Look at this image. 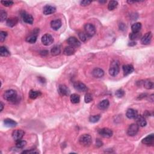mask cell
I'll return each instance as SVG.
<instances>
[{
  "mask_svg": "<svg viewBox=\"0 0 154 154\" xmlns=\"http://www.w3.org/2000/svg\"><path fill=\"white\" fill-rule=\"evenodd\" d=\"M27 145V142L25 140H19L16 141V146L19 149H22L23 147H24Z\"/></svg>",
  "mask_w": 154,
  "mask_h": 154,
  "instance_id": "836d02e7",
  "label": "cell"
},
{
  "mask_svg": "<svg viewBox=\"0 0 154 154\" xmlns=\"http://www.w3.org/2000/svg\"><path fill=\"white\" fill-rule=\"evenodd\" d=\"M123 74L125 76H127L133 72L134 71V67L131 64H125L123 66Z\"/></svg>",
  "mask_w": 154,
  "mask_h": 154,
  "instance_id": "ac0fdd59",
  "label": "cell"
},
{
  "mask_svg": "<svg viewBox=\"0 0 154 154\" xmlns=\"http://www.w3.org/2000/svg\"><path fill=\"white\" fill-rule=\"evenodd\" d=\"M78 36L82 42H86L87 40V36L83 31H80L78 33Z\"/></svg>",
  "mask_w": 154,
  "mask_h": 154,
  "instance_id": "f35d334b",
  "label": "cell"
},
{
  "mask_svg": "<svg viewBox=\"0 0 154 154\" xmlns=\"http://www.w3.org/2000/svg\"><path fill=\"white\" fill-rule=\"evenodd\" d=\"M90 3H92L91 1H88V0H84L80 2V4L82 6H88Z\"/></svg>",
  "mask_w": 154,
  "mask_h": 154,
  "instance_id": "7bdbcfd3",
  "label": "cell"
},
{
  "mask_svg": "<svg viewBox=\"0 0 154 154\" xmlns=\"http://www.w3.org/2000/svg\"><path fill=\"white\" fill-rule=\"evenodd\" d=\"M56 11V8L54 6L50 5H46L43 7V13L45 15H49V14L54 13Z\"/></svg>",
  "mask_w": 154,
  "mask_h": 154,
  "instance_id": "2e32d148",
  "label": "cell"
},
{
  "mask_svg": "<svg viewBox=\"0 0 154 154\" xmlns=\"http://www.w3.org/2000/svg\"><path fill=\"white\" fill-rule=\"evenodd\" d=\"M4 104L3 103V102H1V110H0V111H1L3 110V108H4Z\"/></svg>",
  "mask_w": 154,
  "mask_h": 154,
  "instance_id": "f907efd6",
  "label": "cell"
},
{
  "mask_svg": "<svg viewBox=\"0 0 154 154\" xmlns=\"http://www.w3.org/2000/svg\"><path fill=\"white\" fill-rule=\"evenodd\" d=\"M61 49L58 46H55L51 50V53L53 56H57L60 54Z\"/></svg>",
  "mask_w": 154,
  "mask_h": 154,
  "instance_id": "f546056e",
  "label": "cell"
},
{
  "mask_svg": "<svg viewBox=\"0 0 154 154\" xmlns=\"http://www.w3.org/2000/svg\"><path fill=\"white\" fill-rule=\"evenodd\" d=\"M7 36V33L6 31H1L0 32V41L3 42L6 40V37Z\"/></svg>",
  "mask_w": 154,
  "mask_h": 154,
  "instance_id": "ab89813d",
  "label": "cell"
},
{
  "mask_svg": "<svg viewBox=\"0 0 154 154\" xmlns=\"http://www.w3.org/2000/svg\"><path fill=\"white\" fill-rule=\"evenodd\" d=\"M18 18H16V17H13V18H10L7 19L6 21V24L8 27H13L18 24Z\"/></svg>",
  "mask_w": 154,
  "mask_h": 154,
  "instance_id": "cb8c5ba5",
  "label": "cell"
},
{
  "mask_svg": "<svg viewBox=\"0 0 154 154\" xmlns=\"http://www.w3.org/2000/svg\"><path fill=\"white\" fill-rule=\"evenodd\" d=\"M39 152L37 151L36 149H31V150H27L23 151L22 153H38Z\"/></svg>",
  "mask_w": 154,
  "mask_h": 154,
  "instance_id": "b9f144b4",
  "label": "cell"
},
{
  "mask_svg": "<svg viewBox=\"0 0 154 154\" xmlns=\"http://www.w3.org/2000/svg\"><path fill=\"white\" fill-rule=\"evenodd\" d=\"M41 95V93L39 91L31 90L29 92V97L31 99V100H35V99H36Z\"/></svg>",
  "mask_w": 154,
  "mask_h": 154,
  "instance_id": "484cf974",
  "label": "cell"
},
{
  "mask_svg": "<svg viewBox=\"0 0 154 154\" xmlns=\"http://www.w3.org/2000/svg\"><path fill=\"white\" fill-rule=\"evenodd\" d=\"M154 142V135L153 134H151L149 136H147L146 137L144 138L142 140V142L143 144L146 145L147 146H151L153 144Z\"/></svg>",
  "mask_w": 154,
  "mask_h": 154,
  "instance_id": "9a60e30c",
  "label": "cell"
},
{
  "mask_svg": "<svg viewBox=\"0 0 154 154\" xmlns=\"http://www.w3.org/2000/svg\"><path fill=\"white\" fill-rule=\"evenodd\" d=\"M1 3L6 7H10L13 4V2L12 1H1Z\"/></svg>",
  "mask_w": 154,
  "mask_h": 154,
  "instance_id": "60d3db41",
  "label": "cell"
},
{
  "mask_svg": "<svg viewBox=\"0 0 154 154\" xmlns=\"http://www.w3.org/2000/svg\"><path fill=\"white\" fill-rule=\"evenodd\" d=\"M41 41L42 43L45 46H49L54 42V39L49 34H45L42 37Z\"/></svg>",
  "mask_w": 154,
  "mask_h": 154,
  "instance_id": "52a82bcc",
  "label": "cell"
},
{
  "mask_svg": "<svg viewBox=\"0 0 154 154\" xmlns=\"http://www.w3.org/2000/svg\"><path fill=\"white\" fill-rule=\"evenodd\" d=\"M93 100V96L91 93H87L86 94L85 97H84V101H85L86 103H90Z\"/></svg>",
  "mask_w": 154,
  "mask_h": 154,
  "instance_id": "8d00e7d4",
  "label": "cell"
},
{
  "mask_svg": "<svg viewBox=\"0 0 154 154\" xmlns=\"http://www.w3.org/2000/svg\"><path fill=\"white\" fill-rule=\"evenodd\" d=\"M137 124L141 127H144L146 126L147 125V122L146 121V119L144 116L142 115H137V116L136 118Z\"/></svg>",
  "mask_w": 154,
  "mask_h": 154,
  "instance_id": "e0dca14e",
  "label": "cell"
},
{
  "mask_svg": "<svg viewBox=\"0 0 154 154\" xmlns=\"http://www.w3.org/2000/svg\"><path fill=\"white\" fill-rule=\"evenodd\" d=\"M22 18L24 22L28 24H33L34 22L33 17L27 13L24 12L22 14Z\"/></svg>",
  "mask_w": 154,
  "mask_h": 154,
  "instance_id": "5bb4252c",
  "label": "cell"
},
{
  "mask_svg": "<svg viewBox=\"0 0 154 154\" xmlns=\"http://www.w3.org/2000/svg\"><path fill=\"white\" fill-rule=\"evenodd\" d=\"M3 97L4 100L9 102H14L18 100V95L16 90L10 89L7 90L4 93Z\"/></svg>",
  "mask_w": 154,
  "mask_h": 154,
  "instance_id": "6da1fadb",
  "label": "cell"
},
{
  "mask_svg": "<svg viewBox=\"0 0 154 154\" xmlns=\"http://www.w3.org/2000/svg\"><path fill=\"white\" fill-rule=\"evenodd\" d=\"M139 130V126L137 123H132L127 130V134L129 136H134L137 134Z\"/></svg>",
  "mask_w": 154,
  "mask_h": 154,
  "instance_id": "5b68a950",
  "label": "cell"
},
{
  "mask_svg": "<svg viewBox=\"0 0 154 154\" xmlns=\"http://www.w3.org/2000/svg\"><path fill=\"white\" fill-rule=\"evenodd\" d=\"M40 54H41V55H42V56H45L46 55L48 54V51L46 50H43L42 51L40 52Z\"/></svg>",
  "mask_w": 154,
  "mask_h": 154,
  "instance_id": "f6af8a7d",
  "label": "cell"
},
{
  "mask_svg": "<svg viewBox=\"0 0 154 154\" xmlns=\"http://www.w3.org/2000/svg\"><path fill=\"white\" fill-rule=\"evenodd\" d=\"M101 119V116L100 115H94L91 116L89 117V121L92 123H96L98 122L100 119Z\"/></svg>",
  "mask_w": 154,
  "mask_h": 154,
  "instance_id": "e575fe53",
  "label": "cell"
},
{
  "mask_svg": "<svg viewBox=\"0 0 154 154\" xmlns=\"http://www.w3.org/2000/svg\"><path fill=\"white\" fill-rule=\"evenodd\" d=\"M152 38V34L149 31V32L147 33L143 36L141 39V42L143 45H148L151 43Z\"/></svg>",
  "mask_w": 154,
  "mask_h": 154,
  "instance_id": "7c38bea8",
  "label": "cell"
},
{
  "mask_svg": "<svg viewBox=\"0 0 154 154\" xmlns=\"http://www.w3.org/2000/svg\"><path fill=\"white\" fill-rule=\"evenodd\" d=\"M96 144L97 147H101L103 145V143L102 142V141H101L100 140V139H97L96 141Z\"/></svg>",
  "mask_w": 154,
  "mask_h": 154,
  "instance_id": "ee69618b",
  "label": "cell"
},
{
  "mask_svg": "<svg viewBox=\"0 0 154 154\" xmlns=\"http://www.w3.org/2000/svg\"><path fill=\"white\" fill-rule=\"evenodd\" d=\"M98 133L104 138H110L113 134L112 130L108 128H104L98 131Z\"/></svg>",
  "mask_w": 154,
  "mask_h": 154,
  "instance_id": "8992f818",
  "label": "cell"
},
{
  "mask_svg": "<svg viewBox=\"0 0 154 154\" xmlns=\"http://www.w3.org/2000/svg\"><path fill=\"white\" fill-rule=\"evenodd\" d=\"M142 28V24L140 22H137L132 24L131 26V29L132 33H139Z\"/></svg>",
  "mask_w": 154,
  "mask_h": 154,
  "instance_id": "4316f807",
  "label": "cell"
},
{
  "mask_svg": "<svg viewBox=\"0 0 154 154\" xmlns=\"http://www.w3.org/2000/svg\"><path fill=\"white\" fill-rule=\"evenodd\" d=\"M110 102L108 100H104L99 103L98 105V108L101 110H105L108 108Z\"/></svg>",
  "mask_w": 154,
  "mask_h": 154,
  "instance_id": "7402d4cb",
  "label": "cell"
},
{
  "mask_svg": "<svg viewBox=\"0 0 154 154\" xmlns=\"http://www.w3.org/2000/svg\"><path fill=\"white\" fill-rule=\"evenodd\" d=\"M25 134V132L22 130H16L13 131L12 132V137L14 140L18 141L22 139V138L24 137Z\"/></svg>",
  "mask_w": 154,
  "mask_h": 154,
  "instance_id": "8fae6325",
  "label": "cell"
},
{
  "mask_svg": "<svg viewBox=\"0 0 154 154\" xmlns=\"http://www.w3.org/2000/svg\"><path fill=\"white\" fill-rule=\"evenodd\" d=\"M84 30L86 36L88 37H92L95 34V27L92 24H86L84 26Z\"/></svg>",
  "mask_w": 154,
  "mask_h": 154,
  "instance_id": "277c9868",
  "label": "cell"
},
{
  "mask_svg": "<svg viewBox=\"0 0 154 154\" xmlns=\"http://www.w3.org/2000/svg\"><path fill=\"white\" fill-rule=\"evenodd\" d=\"M149 101H151V102H153V95H151V96H149Z\"/></svg>",
  "mask_w": 154,
  "mask_h": 154,
  "instance_id": "681fc988",
  "label": "cell"
},
{
  "mask_svg": "<svg viewBox=\"0 0 154 154\" xmlns=\"http://www.w3.org/2000/svg\"><path fill=\"white\" fill-rule=\"evenodd\" d=\"M118 6V3L116 1H111L109 2L108 5V8L109 10L112 11L114 10L116 8H117Z\"/></svg>",
  "mask_w": 154,
  "mask_h": 154,
  "instance_id": "1f68e13d",
  "label": "cell"
},
{
  "mask_svg": "<svg viewBox=\"0 0 154 154\" xmlns=\"http://www.w3.org/2000/svg\"><path fill=\"white\" fill-rule=\"evenodd\" d=\"M137 115H138L137 111L132 108H130L126 111V117L130 119H136V117L137 116Z\"/></svg>",
  "mask_w": 154,
  "mask_h": 154,
  "instance_id": "d6986e66",
  "label": "cell"
},
{
  "mask_svg": "<svg viewBox=\"0 0 154 154\" xmlns=\"http://www.w3.org/2000/svg\"><path fill=\"white\" fill-rule=\"evenodd\" d=\"M143 86H144V87L146 89H152L153 88V82H152L149 80H146L143 82Z\"/></svg>",
  "mask_w": 154,
  "mask_h": 154,
  "instance_id": "d6a6232c",
  "label": "cell"
},
{
  "mask_svg": "<svg viewBox=\"0 0 154 154\" xmlns=\"http://www.w3.org/2000/svg\"><path fill=\"white\" fill-rule=\"evenodd\" d=\"M7 14L6 11L3 10H0V19H1V22H3L5 21L7 18Z\"/></svg>",
  "mask_w": 154,
  "mask_h": 154,
  "instance_id": "d590c367",
  "label": "cell"
},
{
  "mask_svg": "<svg viewBox=\"0 0 154 154\" xmlns=\"http://www.w3.org/2000/svg\"><path fill=\"white\" fill-rule=\"evenodd\" d=\"M125 91H124L123 89H122V88L117 90L115 93L116 96L117 98H122V97H123L124 95H125Z\"/></svg>",
  "mask_w": 154,
  "mask_h": 154,
  "instance_id": "74e56055",
  "label": "cell"
},
{
  "mask_svg": "<svg viewBox=\"0 0 154 154\" xmlns=\"http://www.w3.org/2000/svg\"><path fill=\"white\" fill-rule=\"evenodd\" d=\"M92 75L94 77L100 78L104 75V71L101 68H95L92 71Z\"/></svg>",
  "mask_w": 154,
  "mask_h": 154,
  "instance_id": "44dd1931",
  "label": "cell"
},
{
  "mask_svg": "<svg viewBox=\"0 0 154 154\" xmlns=\"http://www.w3.org/2000/svg\"><path fill=\"white\" fill-rule=\"evenodd\" d=\"M67 42L69 45L73 48H78L81 45L80 42L75 37H70L67 39Z\"/></svg>",
  "mask_w": 154,
  "mask_h": 154,
  "instance_id": "4fadbf2b",
  "label": "cell"
},
{
  "mask_svg": "<svg viewBox=\"0 0 154 154\" xmlns=\"http://www.w3.org/2000/svg\"><path fill=\"white\" fill-rule=\"evenodd\" d=\"M146 96H147L146 94H142V95H140L138 96V99H140V100H141V99L144 98H145V97H146Z\"/></svg>",
  "mask_w": 154,
  "mask_h": 154,
  "instance_id": "7dc6e473",
  "label": "cell"
},
{
  "mask_svg": "<svg viewBox=\"0 0 154 154\" xmlns=\"http://www.w3.org/2000/svg\"><path fill=\"white\" fill-rule=\"evenodd\" d=\"M70 100L72 104H78L80 101V97L78 95L73 93L71 95Z\"/></svg>",
  "mask_w": 154,
  "mask_h": 154,
  "instance_id": "83f0119b",
  "label": "cell"
},
{
  "mask_svg": "<svg viewBox=\"0 0 154 154\" xmlns=\"http://www.w3.org/2000/svg\"><path fill=\"white\" fill-rule=\"evenodd\" d=\"M79 142L84 146H89L92 144V138L89 134H83L80 137Z\"/></svg>",
  "mask_w": 154,
  "mask_h": 154,
  "instance_id": "7a4b0ae2",
  "label": "cell"
},
{
  "mask_svg": "<svg viewBox=\"0 0 154 154\" xmlns=\"http://www.w3.org/2000/svg\"><path fill=\"white\" fill-rule=\"evenodd\" d=\"M58 92L59 94L62 96H69L70 95L71 91L69 88L64 84H61L58 88Z\"/></svg>",
  "mask_w": 154,
  "mask_h": 154,
  "instance_id": "9c48e42d",
  "label": "cell"
},
{
  "mask_svg": "<svg viewBox=\"0 0 154 154\" xmlns=\"http://www.w3.org/2000/svg\"><path fill=\"white\" fill-rule=\"evenodd\" d=\"M142 34L140 33H131L130 34V39L132 41H135L141 38Z\"/></svg>",
  "mask_w": 154,
  "mask_h": 154,
  "instance_id": "4dcf8cb0",
  "label": "cell"
},
{
  "mask_svg": "<svg viewBox=\"0 0 154 154\" xmlns=\"http://www.w3.org/2000/svg\"><path fill=\"white\" fill-rule=\"evenodd\" d=\"M100 3H107V1H100Z\"/></svg>",
  "mask_w": 154,
  "mask_h": 154,
  "instance_id": "816d5d0a",
  "label": "cell"
},
{
  "mask_svg": "<svg viewBox=\"0 0 154 154\" xmlns=\"http://www.w3.org/2000/svg\"><path fill=\"white\" fill-rule=\"evenodd\" d=\"M75 52V48L72 47L71 46H67L66 47H65L64 49V51H63V53H64V55H66L67 56H72V55L74 54Z\"/></svg>",
  "mask_w": 154,
  "mask_h": 154,
  "instance_id": "603a6c76",
  "label": "cell"
},
{
  "mask_svg": "<svg viewBox=\"0 0 154 154\" xmlns=\"http://www.w3.org/2000/svg\"><path fill=\"white\" fill-rule=\"evenodd\" d=\"M39 81H40V83H45V81H46V80H45V79L44 78H43V77H39Z\"/></svg>",
  "mask_w": 154,
  "mask_h": 154,
  "instance_id": "bcb514c9",
  "label": "cell"
},
{
  "mask_svg": "<svg viewBox=\"0 0 154 154\" xmlns=\"http://www.w3.org/2000/svg\"><path fill=\"white\" fill-rule=\"evenodd\" d=\"M62 23L60 19L53 20L51 22V27L54 30H58L62 27Z\"/></svg>",
  "mask_w": 154,
  "mask_h": 154,
  "instance_id": "ffe728a7",
  "label": "cell"
},
{
  "mask_svg": "<svg viewBox=\"0 0 154 154\" xmlns=\"http://www.w3.org/2000/svg\"><path fill=\"white\" fill-rule=\"evenodd\" d=\"M38 33H39V29H36L34 31H33V33L31 34L26 38V41L29 43H34L37 41Z\"/></svg>",
  "mask_w": 154,
  "mask_h": 154,
  "instance_id": "30bf717a",
  "label": "cell"
},
{
  "mask_svg": "<svg viewBox=\"0 0 154 154\" xmlns=\"http://www.w3.org/2000/svg\"><path fill=\"white\" fill-rule=\"evenodd\" d=\"M136 45V42H135V41H132V42H130L129 43V44H128V45L129 46H134V45Z\"/></svg>",
  "mask_w": 154,
  "mask_h": 154,
  "instance_id": "c3c4849f",
  "label": "cell"
},
{
  "mask_svg": "<svg viewBox=\"0 0 154 154\" xmlns=\"http://www.w3.org/2000/svg\"><path fill=\"white\" fill-rule=\"evenodd\" d=\"M120 71V67L119 63L116 61H113L111 63L110 67L109 69V73L110 75L112 77H116L118 75Z\"/></svg>",
  "mask_w": 154,
  "mask_h": 154,
  "instance_id": "3957f363",
  "label": "cell"
},
{
  "mask_svg": "<svg viewBox=\"0 0 154 154\" xmlns=\"http://www.w3.org/2000/svg\"><path fill=\"white\" fill-rule=\"evenodd\" d=\"M73 87L75 89L80 92H86L87 91L88 88L85 84L81 81H76L73 83Z\"/></svg>",
  "mask_w": 154,
  "mask_h": 154,
  "instance_id": "ba28073f",
  "label": "cell"
},
{
  "mask_svg": "<svg viewBox=\"0 0 154 154\" xmlns=\"http://www.w3.org/2000/svg\"><path fill=\"white\" fill-rule=\"evenodd\" d=\"M4 123L6 126L9 128H13L17 125L16 122L11 119H6L4 121Z\"/></svg>",
  "mask_w": 154,
  "mask_h": 154,
  "instance_id": "d4e9b609",
  "label": "cell"
},
{
  "mask_svg": "<svg viewBox=\"0 0 154 154\" xmlns=\"http://www.w3.org/2000/svg\"><path fill=\"white\" fill-rule=\"evenodd\" d=\"M10 55V52L5 46L0 47V56L1 57H8Z\"/></svg>",
  "mask_w": 154,
  "mask_h": 154,
  "instance_id": "f1b7e54d",
  "label": "cell"
}]
</instances>
